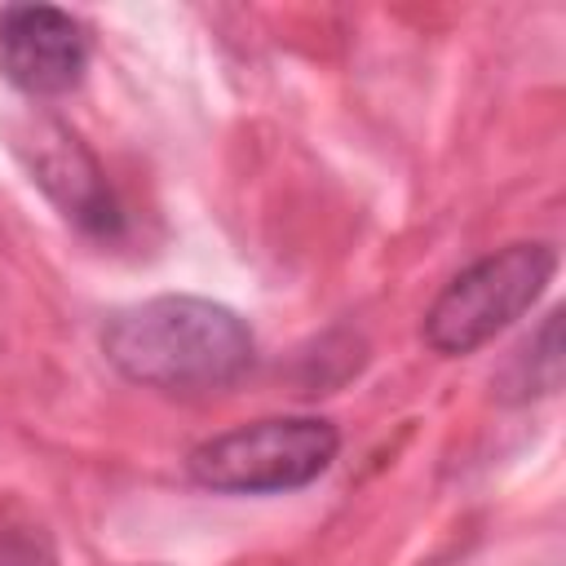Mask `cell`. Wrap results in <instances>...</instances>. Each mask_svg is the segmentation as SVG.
<instances>
[{
	"mask_svg": "<svg viewBox=\"0 0 566 566\" xmlns=\"http://www.w3.org/2000/svg\"><path fill=\"white\" fill-rule=\"evenodd\" d=\"M106 363L146 389L190 394L234 385L252 358V327L208 296H150L102 327Z\"/></svg>",
	"mask_w": 566,
	"mask_h": 566,
	"instance_id": "cell-1",
	"label": "cell"
},
{
	"mask_svg": "<svg viewBox=\"0 0 566 566\" xmlns=\"http://www.w3.org/2000/svg\"><path fill=\"white\" fill-rule=\"evenodd\" d=\"M88 31L57 4H9L0 13V71L27 97H62L88 71Z\"/></svg>",
	"mask_w": 566,
	"mask_h": 566,
	"instance_id": "cell-4",
	"label": "cell"
},
{
	"mask_svg": "<svg viewBox=\"0 0 566 566\" xmlns=\"http://www.w3.org/2000/svg\"><path fill=\"white\" fill-rule=\"evenodd\" d=\"M557 270L553 243H509L460 270L424 314V340L438 354H473L522 318Z\"/></svg>",
	"mask_w": 566,
	"mask_h": 566,
	"instance_id": "cell-3",
	"label": "cell"
},
{
	"mask_svg": "<svg viewBox=\"0 0 566 566\" xmlns=\"http://www.w3.org/2000/svg\"><path fill=\"white\" fill-rule=\"evenodd\" d=\"M340 433L318 416H270L199 442L186 473L217 495H283L332 469Z\"/></svg>",
	"mask_w": 566,
	"mask_h": 566,
	"instance_id": "cell-2",
	"label": "cell"
},
{
	"mask_svg": "<svg viewBox=\"0 0 566 566\" xmlns=\"http://www.w3.org/2000/svg\"><path fill=\"white\" fill-rule=\"evenodd\" d=\"M35 181L84 234H97V239L119 234L124 212H119L97 159L80 146V137L71 128L44 124L35 133Z\"/></svg>",
	"mask_w": 566,
	"mask_h": 566,
	"instance_id": "cell-5",
	"label": "cell"
},
{
	"mask_svg": "<svg viewBox=\"0 0 566 566\" xmlns=\"http://www.w3.org/2000/svg\"><path fill=\"white\" fill-rule=\"evenodd\" d=\"M0 566H57V557H53V544L44 531L18 526V531L0 535Z\"/></svg>",
	"mask_w": 566,
	"mask_h": 566,
	"instance_id": "cell-6",
	"label": "cell"
}]
</instances>
